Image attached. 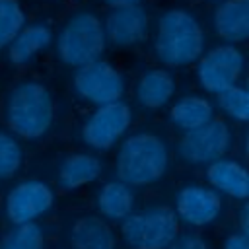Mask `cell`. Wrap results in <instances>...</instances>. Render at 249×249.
<instances>
[{
	"label": "cell",
	"mask_w": 249,
	"mask_h": 249,
	"mask_svg": "<svg viewBox=\"0 0 249 249\" xmlns=\"http://www.w3.org/2000/svg\"><path fill=\"white\" fill-rule=\"evenodd\" d=\"M218 105L220 109L235 119V121H247L249 119V91L241 86H231L218 93Z\"/></svg>",
	"instance_id": "603a6c76"
},
{
	"label": "cell",
	"mask_w": 249,
	"mask_h": 249,
	"mask_svg": "<svg viewBox=\"0 0 249 249\" xmlns=\"http://www.w3.org/2000/svg\"><path fill=\"white\" fill-rule=\"evenodd\" d=\"M54 103L51 91L39 82H19L6 99V121L21 138H41L53 124Z\"/></svg>",
	"instance_id": "3957f363"
},
{
	"label": "cell",
	"mask_w": 249,
	"mask_h": 249,
	"mask_svg": "<svg viewBox=\"0 0 249 249\" xmlns=\"http://www.w3.org/2000/svg\"><path fill=\"white\" fill-rule=\"evenodd\" d=\"M167 249H208L206 241L196 233H179Z\"/></svg>",
	"instance_id": "d4e9b609"
},
{
	"label": "cell",
	"mask_w": 249,
	"mask_h": 249,
	"mask_svg": "<svg viewBox=\"0 0 249 249\" xmlns=\"http://www.w3.org/2000/svg\"><path fill=\"white\" fill-rule=\"evenodd\" d=\"M105 2L113 8H119V6H136L140 0H105Z\"/></svg>",
	"instance_id": "83f0119b"
},
{
	"label": "cell",
	"mask_w": 249,
	"mask_h": 249,
	"mask_svg": "<svg viewBox=\"0 0 249 249\" xmlns=\"http://www.w3.org/2000/svg\"><path fill=\"white\" fill-rule=\"evenodd\" d=\"M121 233L132 249H167L179 235V220L169 206H152L126 216Z\"/></svg>",
	"instance_id": "5b68a950"
},
{
	"label": "cell",
	"mask_w": 249,
	"mask_h": 249,
	"mask_svg": "<svg viewBox=\"0 0 249 249\" xmlns=\"http://www.w3.org/2000/svg\"><path fill=\"white\" fill-rule=\"evenodd\" d=\"M51 41H53V31L47 25H41V23L27 25L8 45V58L12 64H18V66L25 64L37 53L47 49L51 45Z\"/></svg>",
	"instance_id": "ac0fdd59"
},
{
	"label": "cell",
	"mask_w": 249,
	"mask_h": 249,
	"mask_svg": "<svg viewBox=\"0 0 249 249\" xmlns=\"http://www.w3.org/2000/svg\"><path fill=\"white\" fill-rule=\"evenodd\" d=\"M231 132L226 121L210 119L198 128L185 132L179 140V154L189 163H212L230 150Z\"/></svg>",
	"instance_id": "ba28073f"
},
{
	"label": "cell",
	"mask_w": 249,
	"mask_h": 249,
	"mask_svg": "<svg viewBox=\"0 0 249 249\" xmlns=\"http://www.w3.org/2000/svg\"><path fill=\"white\" fill-rule=\"evenodd\" d=\"M130 107L124 101L99 105L84 123L82 138L93 150H109L130 126Z\"/></svg>",
	"instance_id": "9c48e42d"
},
{
	"label": "cell",
	"mask_w": 249,
	"mask_h": 249,
	"mask_svg": "<svg viewBox=\"0 0 249 249\" xmlns=\"http://www.w3.org/2000/svg\"><path fill=\"white\" fill-rule=\"evenodd\" d=\"M53 200H54V195L47 183L39 179L21 181L16 187H12L6 196L8 220L14 226L35 222L53 206Z\"/></svg>",
	"instance_id": "30bf717a"
},
{
	"label": "cell",
	"mask_w": 249,
	"mask_h": 249,
	"mask_svg": "<svg viewBox=\"0 0 249 249\" xmlns=\"http://www.w3.org/2000/svg\"><path fill=\"white\" fill-rule=\"evenodd\" d=\"M132 206L134 195L130 187L121 181H109L97 193V208L109 220L123 222L126 216L132 214Z\"/></svg>",
	"instance_id": "ffe728a7"
},
{
	"label": "cell",
	"mask_w": 249,
	"mask_h": 249,
	"mask_svg": "<svg viewBox=\"0 0 249 249\" xmlns=\"http://www.w3.org/2000/svg\"><path fill=\"white\" fill-rule=\"evenodd\" d=\"M169 163L165 142L150 132H138L128 136L117 154L115 171L121 183L144 187L163 177Z\"/></svg>",
	"instance_id": "6da1fadb"
},
{
	"label": "cell",
	"mask_w": 249,
	"mask_h": 249,
	"mask_svg": "<svg viewBox=\"0 0 249 249\" xmlns=\"http://www.w3.org/2000/svg\"><path fill=\"white\" fill-rule=\"evenodd\" d=\"M105 39L117 47H132L148 37V14L136 6L113 8L103 21Z\"/></svg>",
	"instance_id": "7c38bea8"
},
{
	"label": "cell",
	"mask_w": 249,
	"mask_h": 249,
	"mask_svg": "<svg viewBox=\"0 0 249 249\" xmlns=\"http://www.w3.org/2000/svg\"><path fill=\"white\" fill-rule=\"evenodd\" d=\"M156 54L165 66H187L200 58L204 33L198 19L185 10H169L158 21Z\"/></svg>",
	"instance_id": "7a4b0ae2"
},
{
	"label": "cell",
	"mask_w": 249,
	"mask_h": 249,
	"mask_svg": "<svg viewBox=\"0 0 249 249\" xmlns=\"http://www.w3.org/2000/svg\"><path fill=\"white\" fill-rule=\"evenodd\" d=\"M206 179L216 193H224L237 200H245L249 196V173L235 160L220 158L208 163Z\"/></svg>",
	"instance_id": "4fadbf2b"
},
{
	"label": "cell",
	"mask_w": 249,
	"mask_h": 249,
	"mask_svg": "<svg viewBox=\"0 0 249 249\" xmlns=\"http://www.w3.org/2000/svg\"><path fill=\"white\" fill-rule=\"evenodd\" d=\"M103 171V165L99 158L91 154H72L68 156L58 171V185L66 191H74L78 187H84L95 179H99Z\"/></svg>",
	"instance_id": "e0dca14e"
},
{
	"label": "cell",
	"mask_w": 249,
	"mask_h": 249,
	"mask_svg": "<svg viewBox=\"0 0 249 249\" xmlns=\"http://www.w3.org/2000/svg\"><path fill=\"white\" fill-rule=\"evenodd\" d=\"M72 249H115L117 239L111 226L97 216H84L70 230Z\"/></svg>",
	"instance_id": "9a60e30c"
},
{
	"label": "cell",
	"mask_w": 249,
	"mask_h": 249,
	"mask_svg": "<svg viewBox=\"0 0 249 249\" xmlns=\"http://www.w3.org/2000/svg\"><path fill=\"white\" fill-rule=\"evenodd\" d=\"M103 21L91 12L74 14L62 27L56 39L58 58L74 68H82L99 60L105 49Z\"/></svg>",
	"instance_id": "277c9868"
},
{
	"label": "cell",
	"mask_w": 249,
	"mask_h": 249,
	"mask_svg": "<svg viewBox=\"0 0 249 249\" xmlns=\"http://www.w3.org/2000/svg\"><path fill=\"white\" fill-rule=\"evenodd\" d=\"M25 16L18 0H0V49L8 47L23 29Z\"/></svg>",
	"instance_id": "44dd1931"
},
{
	"label": "cell",
	"mask_w": 249,
	"mask_h": 249,
	"mask_svg": "<svg viewBox=\"0 0 249 249\" xmlns=\"http://www.w3.org/2000/svg\"><path fill=\"white\" fill-rule=\"evenodd\" d=\"M21 160L23 154L18 140L12 134L0 130V179L12 177L19 169Z\"/></svg>",
	"instance_id": "cb8c5ba5"
},
{
	"label": "cell",
	"mask_w": 249,
	"mask_h": 249,
	"mask_svg": "<svg viewBox=\"0 0 249 249\" xmlns=\"http://www.w3.org/2000/svg\"><path fill=\"white\" fill-rule=\"evenodd\" d=\"M243 54L235 45H218L208 53H202L196 64V78L202 89L210 93H220L231 86L243 72Z\"/></svg>",
	"instance_id": "8992f818"
},
{
	"label": "cell",
	"mask_w": 249,
	"mask_h": 249,
	"mask_svg": "<svg viewBox=\"0 0 249 249\" xmlns=\"http://www.w3.org/2000/svg\"><path fill=\"white\" fill-rule=\"evenodd\" d=\"M175 93V80L163 68L146 70L136 84V97L146 109L163 107Z\"/></svg>",
	"instance_id": "2e32d148"
},
{
	"label": "cell",
	"mask_w": 249,
	"mask_h": 249,
	"mask_svg": "<svg viewBox=\"0 0 249 249\" xmlns=\"http://www.w3.org/2000/svg\"><path fill=\"white\" fill-rule=\"evenodd\" d=\"M214 29L228 45L249 37V0H222L214 12Z\"/></svg>",
	"instance_id": "5bb4252c"
},
{
	"label": "cell",
	"mask_w": 249,
	"mask_h": 249,
	"mask_svg": "<svg viewBox=\"0 0 249 249\" xmlns=\"http://www.w3.org/2000/svg\"><path fill=\"white\" fill-rule=\"evenodd\" d=\"M224 249H249V237L239 233H230L224 241Z\"/></svg>",
	"instance_id": "484cf974"
},
{
	"label": "cell",
	"mask_w": 249,
	"mask_h": 249,
	"mask_svg": "<svg viewBox=\"0 0 249 249\" xmlns=\"http://www.w3.org/2000/svg\"><path fill=\"white\" fill-rule=\"evenodd\" d=\"M45 237L35 222L16 226L0 243V249H43Z\"/></svg>",
	"instance_id": "7402d4cb"
},
{
	"label": "cell",
	"mask_w": 249,
	"mask_h": 249,
	"mask_svg": "<svg viewBox=\"0 0 249 249\" xmlns=\"http://www.w3.org/2000/svg\"><path fill=\"white\" fill-rule=\"evenodd\" d=\"M239 226H241V233H243V235H249V206H247V204L241 206Z\"/></svg>",
	"instance_id": "4316f807"
},
{
	"label": "cell",
	"mask_w": 249,
	"mask_h": 249,
	"mask_svg": "<svg viewBox=\"0 0 249 249\" xmlns=\"http://www.w3.org/2000/svg\"><path fill=\"white\" fill-rule=\"evenodd\" d=\"M74 89L82 99L99 107L121 101L124 93V78L111 62L95 60L76 70Z\"/></svg>",
	"instance_id": "52a82bcc"
},
{
	"label": "cell",
	"mask_w": 249,
	"mask_h": 249,
	"mask_svg": "<svg viewBox=\"0 0 249 249\" xmlns=\"http://www.w3.org/2000/svg\"><path fill=\"white\" fill-rule=\"evenodd\" d=\"M220 210H222V198L214 189L191 185L177 195L173 212L177 220L193 228H204L220 216Z\"/></svg>",
	"instance_id": "8fae6325"
},
{
	"label": "cell",
	"mask_w": 249,
	"mask_h": 249,
	"mask_svg": "<svg viewBox=\"0 0 249 249\" xmlns=\"http://www.w3.org/2000/svg\"><path fill=\"white\" fill-rule=\"evenodd\" d=\"M169 119L177 128L189 132L214 119V107L202 95H187L173 103L169 111Z\"/></svg>",
	"instance_id": "d6986e66"
}]
</instances>
